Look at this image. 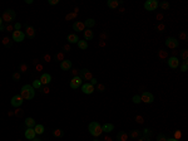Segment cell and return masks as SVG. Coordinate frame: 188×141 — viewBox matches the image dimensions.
I'll return each mask as SVG.
<instances>
[{
    "label": "cell",
    "mask_w": 188,
    "mask_h": 141,
    "mask_svg": "<svg viewBox=\"0 0 188 141\" xmlns=\"http://www.w3.org/2000/svg\"><path fill=\"white\" fill-rule=\"evenodd\" d=\"M20 96L23 97V100H27V101H30L34 98L35 96V91L33 88V86L30 84H24L20 90Z\"/></svg>",
    "instance_id": "6da1fadb"
},
{
    "label": "cell",
    "mask_w": 188,
    "mask_h": 141,
    "mask_svg": "<svg viewBox=\"0 0 188 141\" xmlns=\"http://www.w3.org/2000/svg\"><path fill=\"white\" fill-rule=\"evenodd\" d=\"M88 130H89L90 135H93L94 137H98V136H101L102 132H103V130H102V126H101V124H99L98 121H93V122H90V124H89V126H88Z\"/></svg>",
    "instance_id": "7a4b0ae2"
},
{
    "label": "cell",
    "mask_w": 188,
    "mask_h": 141,
    "mask_svg": "<svg viewBox=\"0 0 188 141\" xmlns=\"http://www.w3.org/2000/svg\"><path fill=\"white\" fill-rule=\"evenodd\" d=\"M15 12L13 9H6L4 13H3V15H1V19H3V21H5V23H11L13 20L15 19Z\"/></svg>",
    "instance_id": "3957f363"
},
{
    "label": "cell",
    "mask_w": 188,
    "mask_h": 141,
    "mask_svg": "<svg viewBox=\"0 0 188 141\" xmlns=\"http://www.w3.org/2000/svg\"><path fill=\"white\" fill-rule=\"evenodd\" d=\"M158 1L157 0H147L144 3V9L148 10V12H153L158 8Z\"/></svg>",
    "instance_id": "277c9868"
},
{
    "label": "cell",
    "mask_w": 188,
    "mask_h": 141,
    "mask_svg": "<svg viewBox=\"0 0 188 141\" xmlns=\"http://www.w3.org/2000/svg\"><path fill=\"white\" fill-rule=\"evenodd\" d=\"M11 39L14 40V42H23L24 39H25V33L21 30H14L13 31V34H11Z\"/></svg>",
    "instance_id": "5b68a950"
},
{
    "label": "cell",
    "mask_w": 188,
    "mask_h": 141,
    "mask_svg": "<svg viewBox=\"0 0 188 141\" xmlns=\"http://www.w3.org/2000/svg\"><path fill=\"white\" fill-rule=\"evenodd\" d=\"M178 44H179L178 39H176L173 37H168L166 39V47L171 48V49H176V48L178 47Z\"/></svg>",
    "instance_id": "8992f818"
},
{
    "label": "cell",
    "mask_w": 188,
    "mask_h": 141,
    "mask_svg": "<svg viewBox=\"0 0 188 141\" xmlns=\"http://www.w3.org/2000/svg\"><path fill=\"white\" fill-rule=\"evenodd\" d=\"M141 101L142 102H144V103H152L153 101H154V96L151 93V92H143V93L141 94Z\"/></svg>",
    "instance_id": "52a82bcc"
},
{
    "label": "cell",
    "mask_w": 188,
    "mask_h": 141,
    "mask_svg": "<svg viewBox=\"0 0 188 141\" xmlns=\"http://www.w3.org/2000/svg\"><path fill=\"white\" fill-rule=\"evenodd\" d=\"M23 102H24V100H23V97L20 94H15L14 97L11 98V101H10L11 106H14V107H20L23 105Z\"/></svg>",
    "instance_id": "ba28073f"
},
{
    "label": "cell",
    "mask_w": 188,
    "mask_h": 141,
    "mask_svg": "<svg viewBox=\"0 0 188 141\" xmlns=\"http://www.w3.org/2000/svg\"><path fill=\"white\" fill-rule=\"evenodd\" d=\"M79 77H80L82 79H84V81H90V79L93 78L92 72H90L89 69H87V68H84V69H82V71H80Z\"/></svg>",
    "instance_id": "9c48e42d"
},
{
    "label": "cell",
    "mask_w": 188,
    "mask_h": 141,
    "mask_svg": "<svg viewBox=\"0 0 188 141\" xmlns=\"http://www.w3.org/2000/svg\"><path fill=\"white\" fill-rule=\"evenodd\" d=\"M80 84H82V78H80L79 76H75V77H73V78L70 79V87H72L73 90L79 88Z\"/></svg>",
    "instance_id": "30bf717a"
},
{
    "label": "cell",
    "mask_w": 188,
    "mask_h": 141,
    "mask_svg": "<svg viewBox=\"0 0 188 141\" xmlns=\"http://www.w3.org/2000/svg\"><path fill=\"white\" fill-rule=\"evenodd\" d=\"M82 91H83V93H85V94H92L95 90H94V86L93 84L84 83V84H82Z\"/></svg>",
    "instance_id": "8fae6325"
},
{
    "label": "cell",
    "mask_w": 188,
    "mask_h": 141,
    "mask_svg": "<svg viewBox=\"0 0 188 141\" xmlns=\"http://www.w3.org/2000/svg\"><path fill=\"white\" fill-rule=\"evenodd\" d=\"M167 63H168V66H169L171 68H173V69H176V68L179 67V59H178L177 57H174V56H172L171 58H168Z\"/></svg>",
    "instance_id": "7c38bea8"
},
{
    "label": "cell",
    "mask_w": 188,
    "mask_h": 141,
    "mask_svg": "<svg viewBox=\"0 0 188 141\" xmlns=\"http://www.w3.org/2000/svg\"><path fill=\"white\" fill-rule=\"evenodd\" d=\"M73 30L75 31H84L85 30V25L83 21H75L73 24Z\"/></svg>",
    "instance_id": "4fadbf2b"
},
{
    "label": "cell",
    "mask_w": 188,
    "mask_h": 141,
    "mask_svg": "<svg viewBox=\"0 0 188 141\" xmlns=\"http://www.w3.org/2000/svg\"><path fill=\"white\" fill-rule=\"evenodd\" d=\"M24 136H25V139H27V140H33V139H35L36 134H35L34 128H27V130H25Z\"/></svg>",
    "instance_id": "5bb4252c"
},
{
    "label": "cell",
    "mask_w": 188,
    "mask_h": 141,
    "mask_svg": "<svg viewBox=\"0 0 188 141\" xmlns=\"http://www.w3.org/2000/svg\"><path fill=\"white\" fill-rule=\"evenodd\" d=\"M40 82H42V84L48 86V84L52 82V76H50L49 73H43L42 77H40Z\"/></svg>",
    "instance_id": "9a60e30c"
},
{
    "label": "cell",
    "mask_w": 188,
    "mask_h": 141,
    "mask_svg": "<svg viewBox=\"0 0 188 141\" xmlns=\"http://www.w3.org/2000/svg\"><path fill=\"white\" fill-rule=\"evenodd\" d=\"M60 68L63 71H70V68H72V61L64 59L63 62H60Z\"/></svg>",
    "instance_id": "2e32d148"
},
{
    "label": "cell",
    "mask_w": 188,
    "mask_h": 141,
    "mask_svg": "<svg viewBox=\"0 0 188 141\" xmlns=\"http://www.w3.org/2000/svg\"><path fill=\"white\" fill-rule=\"evenodd\" d=\"M120 4H123L122 0H120V1H119V0H108V3H107V5H108L110 9H117Z\"/></svg>",
    "instance_id": "e0dca14e"
},
{
    "label": "cell",
    "mask_w": 188,
    "mask_h": 141,
    "mask_svg": "<svg viewBox=\"0 0 188 141\" xmlns=\"http://www.w3.org/2000/svg\"><path fill=\"white\" fill-rule=\"evenodd\" d=\"M129 135L126 132V131H120L117 134V141H128Z\"/></svg>",
    "instance_id": "ac0fdd59"
},
{
    "label": "cell",
    "mask_w": 188,
    "mask_h": 141,
    "mask_svg": "<svg viewBox=\"0 0 188 141\" xmlns=\"http://www.w3.org/2000/svg\"><path fill=\"white\" fill-rule=\"evenodd\" d=\"M67 40H68V43H70V44H73V43H78L79 37H78L77 34L72 33V34H69V35L67 37Z\"/></svg>",
    "instance_id": "d6986e66"
},
{
    "label": "cell",
    "mask_w": 188,
    "mask_h": 141,
    "mask_svg": "<svg viewBox=\"0 0 188 141\" xmlns=\"http://www.w3.org/2000/svg\"><path fill=\"white\" fill-rule=\"evenodd\" d=\"M102 130H103V132L109 134V132H112L114 130V125L113 124H104V125L102 126Z\"/></svg>",
    "instance_id": "ffe728a7"
},
{
    "label": "cell",
    "mask_w": 188,
    "mask_h": 141,
    "mask_svg": "<svg viewBox=\"0 0 188 141\" xmlns=\"http://www.w3.org/2000/svg\"><path fill=\"white\" fill-rule=\"evenodd\" d=\"M84 33V39H85V42H88V40H92L93 39V37H94V34H93V30L92 29H85V30L83 31Z\"/></svg>",
    "instance_id": "44dd1931"
},
{
    "label": "cell",
    "mask_w": 188,
    "mask_h": 141,
    "mask_svg": "<svg viewBox=\"0 0 188 141\" xmlns=\"http://www.w3.org/2000/svg\"><path fill=\"white\" fill-rule=\"evenodd\" d=\"M33 128H34V131H35V134H36V135H43L44 130H45V128H44V126L42 125V124H36V125L34 126Z\"/></svg>",
    "instance_id": "7402d4cb"
},
{
    "label": "cell",
    "mask_w": 188,
    "mask_h": 141,
    "mask_svg": "<svg viewBox=\"0 0 188 141\" xmlns=\"http://www.w3.org/2000/svg\"><path fill=\"white\" fill-rule=\"evenodd\" d=\"M25 35H27L28 38H34V37H35V29H34L33 27H27Z\"/></svg>",
    "instance_id": "603a6c76"
},
{
    "label": "cell",
    "mask_w": 188,
    "mask_h": 141,
    "mask_svg": "<svg viewBox=\"0 0 188 141\" xmlns=\"http://www.w3.org/2000/svg\"><path fill=\"white\" fill-rule=\"evenodd\" d=\"M25 125L28 126V128H33L34 126L36 125V122H35V120H34L33 117H28V118L25 120Z\"/></svg>",
    "instance_id": "cb8c5ba5"
},
{
    "label": "cell",
    "mask_w": 188,
    "mask_h": 141,
    "mask_svg": "<svg viewBox=\"0 0 188 141\" xmlns=\"http://www.w3.org/2000/svg\"><path fill=\"white\" fill-rule=\"evenodd\" d=\"M142 136V131L141 130H133L130 131V139H138Z\"/></svg>",
    "instance_id": "d4e9b609"
},
{
    "label": "cell",
    "mask_w": 188,
    "mask_h": 141,
    "mask_svg": "<svg viewBox=\"0 0 188 141\" xmlns=\"http://www.w3.org/2000/svg\"><path fill=\"white\" fill-rule=\"evenodd\" d=\"M83 23H84V25H85V27H88V29H90V28H93V27L95 25V20H94V19H92V18H90V19H87V20H85V21H83Z\"/></svg>",
    "instance_id": "484cf974"
},
{
    "label": "cell",
    "mask_w": 188,
    "mask_h": 141,
    "mask_svg": "<svg viewBox=\"0 0 188 141\" xmlns=\"http://www.w3.org/2000/svg\"><path fill=\"white\" fill-rule=\"evenodd\" d=\"M158 57L160 58V59H168V53H167V50H164V49H159Z\"/></svg>",
    "instance_id": "4316f807"
},
{
    "label": "cell",
    "mask_w": 188,
    "mask_h": 141,
    "mask_svg": "<svg viewBox=\"0 0 188 141\" xmlns=\"http://www.w3.org/2000/svg\"><path fill=\"white\" fill-rule=\"evenodd\" d=\"M158 6H160V9H163V10H168V9L171 8V5H169L168 1H162V3H159Z\"/></svg>",
    "instance_id": "83f0119b"
},
{
    "label": "cell",
    "mask_w": 188,
    "mask_h": 141,
    "mask_svg": "<svg viewBox=\"0 0 188 141\" xmlns=\"http://www.w3.org/2000/svg\"><path fill=\"white\" fill-rule=\"evenodd\" d=\"M53 135H54L55 137H63V136H64V131L60 130V128H55V130L53 131Z\"/></svg>",
    "instance_id": "f1b7e54d"
},
{
    "label": "cell",
    "mask_w": 188,
    "mask_h": 141,
    "mask_svg": "<svg viewBox=\"0 0 188 141\" xmlns=\"http://www.w3.org/2000/svg\"><path fill=\"white\" fill-rule=\"evenodd\" d=\"M77 44H78V47L80 48V49H87L88 48V42H85V40H80L79 39Z\"/></svg>",
    "instance_id": "f546056e"
},
{
    "label": "cell",
    "mask_w": 188,
    "mask_h": 141,
    "mask_svg": "<svg viewBox=\"0 0 188 141\" xmlns=\"http://www.w3.org/2000/svg\"><path fill=\"white\" fill-rule=\"evenodd\" d=\"M3 44H4V46H5L6 48H10V47H11L10 38H8V37H4V38H3Z\"/></svg>",
    "instance_id": "4dcf8cb0"
},
{
    "label": "cell",
    "mask_w": 188,
    "mask_h": 141,
    "mask_svg": "<svg viewBox=\"0 0 188 141\" xmlns=\"http://www.w3.org/2000/svg\"><path fill=\"white\" fill-rule=\"evenodd\" d=\"M31 86H33V88H34V90H38V88H40L43 84H42L40 79H35V81L33 82V84H31Z\"/></svg>",
    "instance_id": "1f68e13d"
},
{
    "label": "cell",
    "mask_w": 188,
    "mask_h": 141,
    "mask_svg": "<svg viewBox=\"0 0 188 141\" xmlns=\"http://www.w3.org/2000/svg\"><path fill=\"white\" fill-rule=\"evenodd\" d=\"M181 57H182L183 61H187V58H188V50L187 49H183V50L181 52Z\"/></svg>",
    "instance_id": "d6a6232c"
},
{
    "label": "cell",
    "mask_w": 188,
    "mask_h": 141,
    "mask_svg": "<svg viewBox=\"0 0 188 141\" xmlns=\"http://www.w3.org/2000/svg\"><path fill=\"white\" fill-rule=\"evenodd\" d=\"M142 135H143V137H149V135H152V131L149 128H144L142 131Z\"/></svg>",
    "instance_id": "836d02e7"
},
{
    "label": "cell",
    "mask_w": 188,
    "mask_h": 141,
    "mask_svg": "<svg viewBox=\"0 0 188 141\" xmlns=\"http://www.w3.org/2000/svg\"><path fill=\"white\" fill-rule=\"evenodd\" d=\"M132 101H133L135 105H137V103H141V96H139V94H135V96H133Z\"/></svg>",
    "instance_id": "e575fe53"
},
{
    "label": "cell",
    "mask_w": 188,
    "mask_h": 141,
    "mask_svg": "<svg viewBox=\"0 0 188 141\" xmlns=\"http://www.w3.org/2000/svg\"><path fill=\"white\" fill-rule=\"evenodd\" d=\"M181 137H182V132H181L179 130H176V131H174V137H173V139H176V140H179Z\"/></svg>",
    "instance_id": "d590c367"
},
{
    "label": "cell",
    "mask_w": 188,
    "mask_h": 141,
    "mask_svg": "<svg viewBox=\"0 0 188 141\" xmlns=\"http://www.w3.org/2000/svg\"><path fill=\"white\" fill-rule=\"evenodd\" d=\"M187 67H188V61H183L182 66H181V71L182 72H186L187 71Z\"/></svg>",
    "instance_id": "8d00e7d4"
},
{
    "label": "cell",
    "mask_w": 188,
    "mask_h": 141,
    "mask_svg": "<svg viewBox=\"0 0 188 141\" xmlns=\"http://www.w3.org/2000/svg\"><path fill=\"white\" fill-rule=\"evenodd\" d=\"M135 122H138V124H144V118H143V116H141V115L135 116Z\"/></svg>",
    "instance_id": "74e56055"
},
{
    "label": "cell",
    "mask_w": 188,
    "mask_h": 141,
    "mask_svg": "<svg viewBox=\"0 0 188 141\" xmlns=\"http://www.w3.org/2000/svg\"><path fill=\"white\" fill-rule=\"evenodd\" d=\"M157 141H167L166 135H164V134H159L158 136H157Z\"/></svg>",
    "instance_id": "f35d334b"
},
{
    "label": "cell",
    "mask_w": 188,
    "mask_h": 141,
    "mask_svg": "<svg viewBox=\"0 0 188 141\" xmlns=\"http://www.w3.org/2000/svg\"><path fill=\"white\" fill-rule=\"evenodd\" d=\"M19 69H20V72H27L28 66H27L25 63H23V64H20V66H19Z\"/></svg>",
    "instance_id": "ab89813d"
},
{
    "label": "cell",
    "mask_w": 188,
    "mask_h": 141,
    "mask_svg": "<svg viewBox=\"0 0 188 141\" xmlns=\"http://www.w3.org/2000/svg\"><path fill=\"white\" fill-rule=\"evenodd\" d=\"M179 38H181L182 40H187V33L181 31V33H179Z\"/></svg>",
    "instance_id": "60d3db41"
},
{
    "label": "cell",
    "mask_w": 188,
    "mask_h": 141,
    "mask_svg": "<svg viewBox=\"0 0 188 141\" xmlns=\"http://www.w3.org/2000/svg\"><path fill=\"white\" fill-rule=\"evenodd\" d=\"M13 79L14 81H19L20 79V72H15L14 74H13Z\"/></svg>",
    "instance_id": "b9f144b4"
},
{
    "label": "cell",
    "mask_w": 188,
    "mask_h": 141,
    "mask_svg": "<svg viewBox=\"0 0 188 141\" xmlns=\"http://www.w3.org/2000/svg\"><path fill=\"white\" fill-rule=\"evenodd\" d=\"M157 29H158L159 31H164V29H166V25L160 23V24H158V25H157Z\"/></svg>",
    "instance_id": "7bdbcfd3"
},
{
    "label": "cell",
    "mask_w": 188,
    "mask_h": 141,
    "mask_svg": "<svg viewBox=\"0 0 188 141\" xmlns=\"http://www.w3.org/2000/svg\"><path fill=\"white\" fill-rule=\"evenodd\" d=\"M57 59L63 62V61H64V53H58V54H57Z\"/></svg>",
    "instance_id": "ee69618b"
},
{
    "label": "cell",
    "mask_w": 188,
    "mask_h": 141,
    "mask_svg": "<svg viewBox=\"0 0 188 141\" xmlns=\"http://www.w3.org/2000/svg\"><path fill=\"white\" fill-rule=\"evenodd\" d=\"M58 3H59V0H49V1H48L49 5H57Z\"/></svg>",
    "instance_id": "f6af8a7d"
},
{
    "label": "cell",
    "mask_w": 188,
    "mask_h": 141,
    "mask_svg": "<svg viewBox=\"0 0 188 141\" xmlns=\"http://www.w3.org/2000/svg\"><path fill=\"white\" fill-rule=\"evenodd\" d=\"M97 87H98V91H99V92H103V91L105 90V87H104L103 84H98Z\"/></svg>",
    "instance_id": "bcb514c9"
},
{
    "label": "cell",
    "mask_w": 188,
    "mask_h": 141,
    "mask_svg": "<svg viewBox=\"0 0 188 141\" xmlns=\"http://www.w3.org/2000/svg\"><path fill=\"white\" fill-rule=\"evenodd\" d=\"M20 28H21V24L20 23H16L14 27V30H20Z\"/></svg>",
    "instance_id": "7dc6e473"
},
{
    "label": "cell",
    "mask_w": 188,
    "mask_h": 141,
    "mask_svg": "<svg viewBox=\"0 0 188 141\" xmlns=\"http://www.w3.org/2000/svg\"><path fill=\"white\" fill-rule=\"evenodd\" d=\"M89 83L94 86V84H97V83H98V81H97V78H94V77H93V78L90 79V82H89Z\"/></svg>",
    "instance_id": "c3c4849f"
},
{
    "label": "cell",
    "mask_w": 188,
    "mask_h": 141,
    "mask_svg": "<svg viewBox=\"0 0 188 141\" xmlns=\"http://www.w3.org/2000/svg\"><path fill=\"white\" fill-rule=\"evenodd\" d=\"M72 73H73V76L75 77V76H79L78 73H79V71L78 69H72Z\"/></svg>",
    "instance_id": "681fc988"
},
{
    "label": "cell",
    "mask_w": 188,
    "mask_h": 141,
    "mask_svg": "<svg viewBox=\"0 0 188 141\" xmlns=\"http://www.w3.org/2000/svg\"><path fill=\"white\" fill-rule=\"evenodd\" d=\"M44 59H45L46 62H50V59H52V58H50V56H49V54H45V56H44Z\"/></svg>",
    "instance_id": "f907efd6"
},
{
    "label": "cell",
    "mask_w": 188,
    "mask_h": 141,
    "mask_svg": "<svg viewBox=\"0 0 188 141\" xmlns=\"http://www.w3.org/2000/svg\"><path fill=\"white\" fill-rule=\"evenodd\" d=\"M15 115H16V116H21V115H23V111H21V110H16V111H15Z\"/></svg>",
    "instance_id": "816d5d0a"
},
{
    "label": "cell",
    "mask_w": 188,
    "mask_h": 141,
    "mask_svg": "<svg viewBox=\"0 0 188 141\" xmlns=\"http://www.w3.org/2000/svg\"><path fill=\"white\" fill-rule=\"evenodd\" d=\"M6 30H8V31H10V30L14 31V28H13V25H8V27H6Z\"/></svg>",
    "instance_id": "f5cc1de1"
},
{
    "label": "cell",
    "mask_w": 188,
    "mask_h": 141,
    "mask_svg": "<svg viewBox=\"0 0 188 141\" xmlns=\"http://www.w3.org/2000/svg\"><path fill=\"white\" fill-rule=\"evenodd\" d=\"M69 50H70V47H69L68 44H67V46H64V52H69Z\"/></svg>",
    "instance_id": "db71d44e"
},
{
    "label": "cell",
    "mask_w": 188,
    "mask_h": 141,
    "mask_svg": "<svg viewBox=\"0 0 188 141\" xmlns=\"http://www.w3.org/2000/svg\"><path fill=\"white\" fill-rule=\"evenodd\" d=\"M43 93H45V94L49 93V88H48V87H44L43 88Z\"/></svg>",
    "instance_id": "11a10c76"
},
{
    "label": "cell",
    "mask_w": 188,
    "mask_h": 141,
    "mask_svg": "<svg viewBox=\"0 0 188 141\" xmlns=\"http://www.w3.org/2000/svg\"><path fill=\"white\" fill-rule=\"evenodd\" d=\"M156 18H157L158 20H162V19H163V15H162V14H157V16H156Z\"/></svg>",
    "instance_id": "9f6ffc18"
},
{
    "label": "cell",
    "mask_w": 188,
    "mask_h": 141,
    "mask_svg": "<svg viewBox=\"0 0 188 141\" xmlns=\"http://www.w3.org/2000/svg\"><path fill=\"white\" fill-rule=\"evenodd\" d=\"M36 69H39V71H42V69H43V66H42V64H40V66L38 64V66H36Z\"/></svg>",
    "instance_id": "6f0895ef"
},
{
    "label": "cell",
    "mask_w": 188,
    "mask_h": 141,
    "mask_svg": "<svg viewBox=\"0 0 188 141\" xmlns=\"http://www.w3.org/2000/svg\"><path fill=\"white\" fill-rule=\"evenodd\" d=\"M104 141H112V139H110L109 136H105V137H104Z\"/></svg>",
    "instance_id": "680465c9"
},
{
    "label": "cell",
    "mask_w": 188,
    "mask_h": 141,
    "mask_svg": "<svg viewBox=\"0 0 188 141\" xmlns=\"http://www.w3.org/2000/svg\"><path fill=\"white\" fill-rule=\"evenodd\" d=\"M27 4H33V0H25Z\"/></svg>",
    "instance_id": "91938a15"
},
{
    "label": "cell",
    "mask_w": 188,
    "mask_h": 141,
    "mask_svg": "<svg viewBox=\"0 0 188 141\" xmlns=\"http://www.w3.org/2000/svg\"><path fill=\"white\" fill-rule=\"evenodd\" d=\"M0 31H4V25H0Z\"/></svg>",
    "instance_id": "94428289"
},
{
    "label": "cell",
    "mask_w": 188,
    "mask_h": 141,
    "mask_svg": "<svg viewBox=\"0 0 188 141\" xmlns=\"http://www.w3.org/2000/svg\"><path fill=\"white\" fill-rule=\"evenodd\" d=\"M30 141H42V140H40V139H36V137H35V139H33V140H30Z\"/></svg>",
    "instance_id": "6125c7cd"
},
{
    "label": "cell",
    "mask_w": 188,
    "mask_h": 141,
    "mask_svg": "<svg viewBox=\"0 0 188 141\" xmlns=\"http://www.w3.org/2000/svg\"><path fill=\"white\" fill-rule=\"evenodd\" d=\"M167 141H178V140H176V139H167Z\"/></svg>",
    "instance_id": "be15d7a7"
},
{
    "label": "cell",
    "mask_w": 188,
    "mask_h": 141,
    "mask_svg": "<svg viewBox=\"0 0 188 141\" xmlns=\"http://www.w3.org/2000/svg\"><path fill=\"white\" fill-rule=\"evenodd\" d=\"M0 25H3V19L0 18Z\"/></svg>",
    "instance_id": "e7e4bbea"
},
{
    "label": "cell",
    "mask_w": 188,
    "mask_h": 141,
    "mask_svg": "<svg viewBox=\"0 0 188 141\" xmlns=\"http://www.w3.org/2000/svg\"><path fill=\"white\" fill-rule=\"evenodd\" d=\"M93 141H101V140H98V139H94V140H93Z\"/></svg>",
    "instance_id": "03108f58"
}]
</instances>
